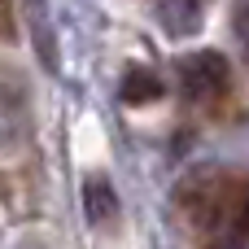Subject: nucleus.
Wrapping results in <instances>:
<instances>
[{"label": "nucleus", "instance_id": "20e7f679", "mask_svg": "<svg viewBox=\"0 0 249 249\" xmlns=\"http://www.w3.org/2000/svg\"><path fill=\"white\" fill-rule=\"evenodd\" d=\"M166 96V79L158 74V70H149V66H127L123 70V79H118V101L123 105H153V101H162Z\"/></svg>", "mask_w": 249, "mask_h": 249}, {"label": "nucleus", "instance_id": "39448f33", "mask_svg": "<svg viewBox=\"0 0 249 249\" xmlns=\"http://www.w3.org/2000/svg\"><path fill=\"white\" fill-rule=\"evenodd\" d=\"M83 214L92 228H105L118 219V193L109 184V175H88L83 179Z\"/></svg>", "mask_w": 249, "mask_h": 249}, {"label": "nucleus", "instance_id": "6e6552de", "mask_svg": "<svg viewBox=\"0 0 249 249\" xmlns=\"http://www.w3.org/2000/svg\"><path fill=\"white\" fill-rule=\"evenodd\" d=\"M232 35H236L241 53L249 57V0H232Z\"/></svg>", "mask_w": 249, "mask_h": 249}, {"label": "nucleus", "instance_id": "1a4fd4ad", "mask_svg": "<svg viewBox=\"0 0 249 249\" xmlns=\"http://www.w3.org/2000/svg\"><path fill=\"white\" fill-rule=\"evenodd\" d=\"M0 39H18V13H13V0H0Z\"/></svg>", "mask_w": 249, "mask_h": 249}, {"label": "nucleus", "instance_id": "f257e3e1", "mask_svg": "<svg viewBox=\"0 0 249 249\" xmlns=\"http://www.w3.org/2000/svg\"><path fill=\"white\" fill-rule=\"evenodd\" d=\"M232 193H236V179L223 175V171H214V166H206V171H197V175H188V179L179 184L175 201H179V210L188 214L193 228L219 232V228H228Z\"/></svg>", "mask_w": 249, "mask_h": 249}, {"label": "nucleus", "instance_id": "423d86ee", "mask_svg": "<svg viewBox=\"0 0 249 249\" xmlns=\"http://www.w3.org/2000/svg\"><path fill=\"white\" fill-rule=\"evenodd\" d=\"M31 4V31H35V48H39V61L48 70H57V39L48 35V9L44 0H26Z\"/></svg>", "mask_w": 249, "mask_h": 249}, {"label": "nucleus", "instance_id": "f03ea898", "mask_svg": "<svg viewBox=\"0 0 249 249\" xmlns=\"http://www.w3.org/2000/svg\"><path fill=\"white\" fill-rule=\"evenodd\" d=\"M179 88L197 105H214L232 92V61L219 48H197L179 57Z\"/></svg>", "mask_w": 249, "mask_h": 249}, {"label": "nucleus", "instance_id": "0eeeda50", "mask_svg": "<svg viewBox=\"0 0 249 249\" xmlns=\"http://www.w3.org/2000/svg\"><path fill=\"white\" fill-rule=\"evenodd\" d=\"M228 232L236 241L249 236V175L236 179V193H232V210H228Z\"/></svg>", "mask_w": 249, "mask_h": 249}, {"label": "nucleus", "instance_id": "7ed1b4c3", "mask_svg": "<svg viewBox=\"0 0 249 249\" xmlns=\"http://www.w3.org/2000/svg\"><path fill=\"white\" fill-rule=\"evenodd\" d=\"M153 22L171 39H188V35L201 31L206 9H201V0H153Z\"/></svg>", "mask_w": 249, "mask_h": 249}]
</instances>
